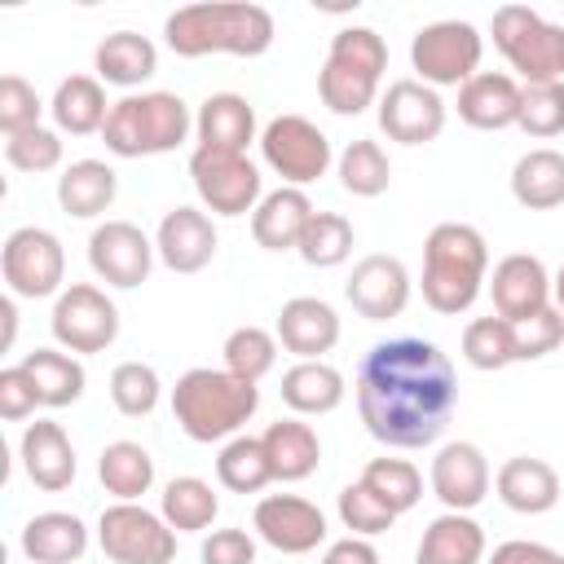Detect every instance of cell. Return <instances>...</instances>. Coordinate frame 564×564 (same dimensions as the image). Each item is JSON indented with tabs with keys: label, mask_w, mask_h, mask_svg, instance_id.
I'll list each match as a JSON object with an SVG mask.
<instances>
[{
	"label": "cell",
	"mask_w": 564,
	"mask_h": 564,
	"mask_svg": "<svg viewBox=\"0 0 564 564\" xmlns=\"http://www.w3.org/2000/svg\"><path fill=\"white\" fill-rule=\"evenodd\" d=\"M335 511H339V520H344V529H348L352 538H375V533H388V529L397 524V516H392L361 480H352V485L339 489Z\"/></svg>",
	"instance_id": "46"
},
{
	"label": "cell",
	"mask_w": 564,
	"mask_h": 564,
	"mask_svg": "<svg viewBox=\"0 0 564 564\" xmlns=\"http://www.w3.org/2000/svg\"><path fill=\"white\" fill-rule=\"evenodd\" d=\"M489 564H564V555L546 542H524V538H511L502 546H494Z\"/></svg>",
	"instance_id": "52"
},
{
	"label": "cell",
	"mask_w": 564,
	"mask_h": 564,
	"mask_svg": "<svg viewBox=\"0 0 564 564\" xmlns=\"http://www.w3.org/2000/svg\"><path fill=\"white\" fill-rule=\"evenodd\" d=\"M35 405H40V392H35V379L26 375V366H22V361H18V366H4V370H0V419L18 423V419H26Z\"/></svg>",
	"instance_id": "50"
},
{
	"label": "cell",
	"mask_w": 564,
	"mask_h": 564,
	"mask_svg": "<svg viewBox=\"0 0 564 564\" xmlns=\"http://www.w3.org/2000/svg\"><path fill=\"white\" fill-rule=\"evenodd\" d=\"M251 529L264 546L282 551V555H308L326 542V516L317 502L300 498V494H269L256 502L251 511Z\"/></svg>",
	"instance_id": "14"
},
{
	"label": "cell",
	"mask_w": 564,
	"mask_h": 564,
	"mask_svg": "<svg viewBox=\"0 0 564 564\" xmlns=\"http://www.w3.org/2000/svg\"><path fill=\"white\" fill-rule=\"evenodd\" d=\"M463 361L471 370H502L516 357V326L507 317H476L463 326Z\"/></svg>",
	"instance_id": "42"
},
{
	"label": "cell",
	"mask_w": 564,
	"mask_h": 564,
	"mask_svg": "<svg viewBox=\"0 0 564 564\" xmlns=\"http://www.w3.org/2000/svg\"><path fill=\"white\" fill-rule=\"evenodd\" d=\"M48 326L66 352H106L119 335V308L101 286L70 282L66 291H57Z\"/></svg>",
	"instance_id": "11"
},
{
	"label": "cell",
	"mask_w": 564,
	"mask_h": 564,
	"mask_svg": "<svg viewBox=\"0 0 564 564\" xmlns=\"http://www.w3.org/2000/svg\"><path fill=\"white\" fill-rule=\"evenodd\" d=\"M198 555L203 564H256V538L247 529H212Z\"/></svg>",
	"instance_id": "51"
},
{
	"label": "cell",
	"mask_w": 564,
	"mask_h": 564,
	"mask_svg": "<svg viewBox=\"0 0 564 564\" xmlns=\"http://www.w3.org/2000/svg\"><path fill=\"white\" fill-rule=\"evenodd\" d=\"M18 454H22V471H26V480H31L35 489H44V494L70 489V480H75V445H70V436L62 432V423L35 419V423L22 432Z\"/></svg>",
	"instance_id": "22"
},
{
	"label": "cell",
	"mask_w": 564,
	"mask_h": 564,
	"mask_svg": "<svg viewBox=\"0 0 564 564\" xmlns=\"http://www.w3.org/2000/svg\"><path fill=\"white\" fill-rule=\"evenodd\" d=\"M22 366H26V375L35 379L40 405L62 410V405H75V401L84 397L88 375H84V366H79L70 352H62V348H35V352L22 357Z\"/></svg>",
	"instance_id": "35"
},
{
	"label": "cell",
	"mask_w": 564,
	"mask_h": 564,
	"mask_svg": "<svg viewBox=\"0 0 564 564\" xmlns=\"http://www.w3.org/2000/svg\"><path fill=\"white\" fill-rule=\"evenodd\" d=\"M216 480L229 494H260L273 480L269 458H264V441L260 436H234V441H225L220 454H216Z\"/></svg>",
	"instance_id": "38"
},
{
	"label": "cell",
	"mask_w": 564,
	"mask_h": 564,
	"mask_svg": "<svg viewBox=\"0 0 564 564\" xmlns=\"http://www.w3.org/2000/svg\"><path fill=\"white\" fill-rule=\"evenodd\" d=\"M154 256H159L154 242L132 220H106L88 238V264H93V273L106 286H119V291L141 286L150 278V269H154Z\"/></svg>",
	"instance_id": "15"
},
{
	"label": "cell",
	"mask_w": 564,
	"mask_h": 564,
	"mask_svg": "<svg viewBox=\"0 0 564 564\" xmlns=\"http://www.w3.org/2000/svg\"><path fill=\"white\" fill-rule=\"evenodd\" d=\"M115 194H119V176L101 159H79L57 176V207L79 220L101 216L115 203Z\"/></svg>",
	"instance_id": "30"
},
{
	"label": "cell",
	"mask_w": 564,
	"mask_h": 564,
	"mask_svg": "<svg viewBox=\"0 0 564 564\" xmlns=\"http://www.w3.org/2000/svg\"><path fill=\"white\" fill-rule=\"evenodd\" d=\"M256 410H260V388L229 375L225 366L220 370L194 366L172 388V414H176L181 432L198 445L234 441Z\"/></svg>",
	"instance_id": "3"
},
{
	"label": "cell",
	"mask_w": 564,
	"mask_h": 564,
	"mask_svg": "<svg viewBox=\"0 0 564 564\" xmlns=\"http://www.w3.org/2000/svg\"><path fill=\"white\" fill-rule=\"evenodd\" d=\"M489 269V247L476 225L445 220L423 242V300L427 308L458 317L476 304Z\"/></svg>",
	"instance_id": "4"
},
{
	"label": "cell",
	"mask_w": 564,
	"mask_h": 564,
	"mask_svg": "<svg viewBox=\"0 0 564 564\" xmlns=\"http://www.w3.org/2000/svg\"><path fill=\"white\" fill-rule=\"evenodd\" d=\"M88 551V524L70 511H40L22 524V555L31 564H75Z\"/></svg>",
	"instance_id": "27"
},
{
	"label": "cell",
	"mask_w": 564,
	"mask_h": 564,
	"mask_svg": "<svg viewBox=\"0 0 564 564\" xmlns=\"http://www.w3.org/2000/svg\"><path fill=\"white\" fill-rule=\"evenodd\" d=\"M388 70V44L370 26H344L330 40V53L317 70V97L335 115H361L379 97V79Z\"/></svg>",
	"instance_id": "6"
},
{
	"label": "cell",
	"mask_w": 564,
	"mask_h": 564,
	"mask_svg": "<svg viewBox=\"0 0 564 564\" xmlns=\"http://www.w3.org/2000/svg\"><path fill=\"white\" fill-rule=\"evenodd\" d=\"M194 132H198L203 150L247 154V145L256 141V110L238 93H212V97H203V106L194 115Z\"/></svg>",
	"instance_id": "26"
},
{
	"label": "cell",
	"mask_w": 564,
	"mask_h": 564,
	"mask_svg": "<svg viewBox=\"0 0 564 564\" xmlns=\"http://www.w3.org/2000/svg\"><path fill=\"white\" fill-rule=\"evenodd\" d=\"M97 542L115 564H172L176 529L141 502H115L97 520Z\"/></svg>",
	"instance_id": "9"
},
{
	"label": "cell",
	"mask_w": 564,
	"mask_h": 564,
	"mask_svg": "<svg viewBox=\"0 0 564 564\" xmlns=\"http://www.w3.org/2000/svg\"><path fill=\"white\" fill-rule=\"evenodd\" d=\"M216 511H220V498H216V489H212L207 480H198V476H176V480L163 485V511H159V516H163L176 533H203V529H212Z\"/></svg>",
	"instance_id": "37"
},
{
	"label": "cell",
	"mask_w": 564,
	"mask_h": 564,
	"mask_svg": "<svg viewBox=\"0 0 564 564\" xmlns=\"http://www.w3.org/2000/svg\"><path fill=\"white\" fill-rule=\"evenodd\" d=\"M189 128H194L189 106L176 93L154 88V93H128V97L110 101L101 141L119 159H145V154H167V150L185 145Z\"/></svg>",
	"instance_id": "5"
},
{
	"label": "cell",
	"mask_w": 564,
	"mask_h": 564,
	"mask_svg": "<svg viewBox=\"0 0 564 564\" xmlns=\"http://www.w3.org/2000/svg\"><path fill=\"white\" fill-rule=\"evenodd\" d=\"M511 198L529 212H551L564 203V154L551 145H538L516 159L511 167Z\"/></svg>",
	"instance_id": "31"
},
{
	"label": "cell",
	"mask_w": 564,
	"mask_h": 564,
	"mask_svg": "<svg viewBox=\"0 0 564 564\" xmlns=\"http://www.w3.org/2000/svg\"><path fill=\"white\" fill-rule=\"evenodd\" d=\"M0 273H4V282H9L13 295L44 300L66 278V251H62L57 234H48L40 225H22L0 247Z\"/></svg>",
	"instance_id": "12"
},
{
	"label": "cell",
	"mask_w": 564,
	"mask_h": 564,
	"mask_svg": "<svg viewBox=\"0 0 564 564\" xmlns=\"http://www.w3.org/2000/svg\"><path fill=\"white\" fill-rule=\"evenodd\" d=\"M379 128L388 132V141L427 145L445 128V101L436 88H427L419 79H397L379 97Z\"/></svg>",
	"instance_id": "16"
},
{
	"label": "cell",
	"mask_w": 564,
	"mask_h": 564,
	"mask_svg": "<svg viewBox=\"0 0 564 564\" xmlns=\"http://www.w3.org/2000/svg\"><path fill=\"white\" fill-rule=\"evenodd\" d=\"M278 344L300 361H322L339 344V313L317 295H295L278 308Z\"/></svg>",
	"instance_id": "21"
},
{
	"label": "cell",
	"mask_w": 564,
	"mask_h": 564,
	"mask_svg": "<svg viewBox=\"0 0 564 564\" xmlns=\"http://www.w3.org/2000/svg\"><path fill=\"white\" fill-rule=\"evenodd\" d=\"M361 485L392 511V516H405L410 507H419L423 498V476L414 463L405 458H370L366 471H361Z\"/></svg>",
	"instance_id": "40"
},
{
	"label": "cell",
	"mask_w": 564,
	"mask_h": 564,
	"mask_svg": "<svg viewBox=\"0 0 564 564\" xmlns=\"http://www.w3.org/2000/svg\"><path fill=\"white\" fill-rule=\"evenodd\" d=\"M189 176L207 212L216 216H247L260 207V167L247 154H225V150H194L189 154Z\"/></svg>",
	"instance_id": "13"
},
{
	"label": "cell",
	"mask_w": 564,
	"mask_h": 564,
	"mask_svg": "<svg viewBox=\"0 0 564 564\" xmlns=\"http://www.w3.org/2000/svg\"><path fill=\"white\" fill-rule=\"evenodd\" d=\"M494 489H498L502 507H511L520 516H542V511H551L560 502V471L546 458L516 454V458H507L498 467Z\"/></svg>",
	"instance_id": "25"
},
{
	"label": "cell",
	"mask_w": 564,
	"mask_h": 564,
	"mask_svg": "<svg viewBox=\"0 0 564 564\" xmlns=\"http://www.w3.org/2000/svg\"><path fill=\"white\" fill-rule=\"evenodd\" d=\"M93 66H97V79L115 88H137L159 70V48L137 31H115L97 44Z\"/></svg>",
	"instance_id": "32"
},
{
	"label": "cell",
	"mask_w": 564,
	"mask_h": 564,
	"mask_svg": "<svg viewBox=\"0 0 564 564\" xmlns=\"http://www.w3.org/2000/svg\"><path fill=\"white\" fill-rule=\"evenodd\" d=\"M260 441H264V458H269L273 480H286V485L308 480V476L317 471V463H322V441H317V432H313L308 423H300V419H278V423H269Z\"/></svg>",
	"instance_id": "29"
},
{
	"label": "cell",
	"mask_w": 564,
	"mask_h": 564,
	"mask_svg": "<svg viewBox=\"0 0 564 564\" xmlns=\"http://www.w3.org/2000/svg\"><path fill=\"white\" fill-rule=\"evenodd\" d=\"M339 185L357 198H379L392 185V163H388L383 145L370 141V137L348 141L344 154H339Z\"/></svg>",
	"instance_id": "39"
},
{
	"label": "cell",
	"mask_w": 564,
	"mask_h": 564,
	"mask_svg": "<svg viewBox=\"0 0 564 564\" xmlns=\"http://www.w3.org/2000/svg\"><path fill=\"white\" fill-rule=\"evenodd\" d=\"M480 53H485V40L463 18L427 22L410 40V62L419 70V84L427 88H463L480 70Z\"/></svg>",
	"instance_id": "8"
},
{
	"label": "cell",
	"mask_w": 564,
	"mask_h": 564,
	"mask_svg": "<svg viewBox=\"0 0 564 564\" xmlns=\"http://www.w3.org/2000/svg\"><path fill=\"white\" fill-rule=\"evenodd\" d=\"M432 494L445 502V511H471L489 494V463L480 445L449 441L432 458Z\"/></svg>",
	"instance_id": "19"
},
{
	"label": "cell",
	"mask_w": 564,
	"mask_h": 564,
	"mask_svg": "<svg viewBox=\"0 0 564 564\" xmlns=\"http://www.w3.org/2000/svg\"><path fill=\"white\" fill-rule=\"evenodd\" d=\"M454 401V366L432 339H383L357 366L361 423L388 449H423L441 441Z\"/></svg>",
	"instance_id": "1"
},
{
	"label": "cell",
	"mask_w": 564,
	"mask_h": 564,
	"mask_svg": "<svg viewBox=\"0 0 564 564\" xmlns=\"http://www.w3.org/2000/svg\"><path fill=\"white\" fill-rule=\"evenodd\" d=\"M344 295L366 322H392L410 304V273L397 256H366L352 264Z\"/></svg>",
	"instance_id": "17"
},
{
	"label": "cell",
	"mask_w": 564,
	"mask_h": 564,
	"mask_svg": "<svg viewBox=\"0 0 564 564\" xmlns=\"http://www.w3.org/2000/svg\"><path fill=\"white\" fill-rule=\"evenodd\" d=\"M0 317H4V348H13V335H18V308H13V300H0Z\"/></svg>",
	"instance_id": "54"
},
{
	"label": "cell",
	"mask_w": 564,
	"mask_h": 564,
	"mask_svg": "<svg viewBox=\"0 0 564 564\" xmlns=\"http://www.w3.org/2000/svg\"><path fill=\"white\" fill-rule=\"evenodd\" d=\"M489 295H494V308L498 317L507 322H529L533 313L551 308V273L538 256L529 251H511L494 264V278H489Z\"/></svg>",
	"instance_id": "18"
},
{
	"label": "cell",
	"mask_w": 564,
	"mask_h": 564,
	"mask_svg": "<svg viewBox=\"0 0 564 564\" xmlns=\"http://www.w3.org/2000/svg\"><path fill=\"white\" fill-rule=\"evenodd\" d=\"M485 560V529L467 511H441L414 551V564H480Z\"/></svg>",
	"instance_id": "28"
},
{
	"label": "cell",
	"mask_w": 564,
	"mask_h": 564,
	"mask_svg": "<svg viewBox=\"0 0 564 564\" xmlns=\"http://www.w3.org/2000/svg\"><path fill=\"white\" fill-rule=\"evenodd\" d=\"M53 110V123L70 137H88V132H101L106 128V115H110V101H106V88L101 79L93 75H66L48 101Z\"/></svg>",
	"instance_id": "33"
},
{
	"label": "cell",
	"mask_w": 564,
	"mask_h": 564,
	"mask_svg": "<svg viewBox=\"0 0 564 564\" xmlns=\"http://www.w3.org/2000/svg\"><path fill=\"white\" fill-rule=\"evenodd\" d=\"M278 361V335L264 330V326H238L229 330L225 339V370L247 379V383H260Z\"/></svg>",
	"instance_id": "43"
},
{
	"label": "cell",
	"mask_w": 564,
	"mask_h": 564,
	"mask_svg": "<svg viewBox=\"0 0 564 564\" xmlns=\"http://www.w3.org/2000/svg\"><path fill=\"white\" fill-rule=\"evenodd\" d=\"M97 476H101L106 494H115L119 502H137L154 485V458L137 441H110L97 458Z\"/></svg>",
	"instance_id": "36"
},
{
	"label": "cell",
	"mask_w": 564,
	"mask_h": 564,
	"mask_svg": "<svg viewBox=\"0 0 564 564\" xmlns=\"http://www.w3.org/2000/svg\"><path fill=\"white\" fill-rule=\"evenodd\" d=\"M216 225L207 212L198 207H172L163 220H159V234H154V251L159 260L172 269V273H198L212 264L216 256Z\"/></svg>",
	"instance_id": "20"
},
{
	"label": "cell",
	"mask_w": 564,
	"mask_h": 564,
	"mask_svg": "<svg viewBox=\"0 0 564 564\" xmlns=\"http://www.w3.org/2000/svg\"><path fill=\"white\" fill-rule=\"evenodd\" d=\"M511 326H516V357L520 361H538L564 344V313L560 308H542L529 322H511Z\"/></svg>",
	"instance_id": "49"
},
{
	"label": "cell",
	"mask_w": 564,
	"mask_h": 564,
	"mask_svg": "<svg viewBox=\"0 0 564 564\" xmlns=\"http://www.w3.org/2000/svg\"><path fill=\"white\" fill-rule=\"evenodd\" d=\"M282 401L295 414H330L344 401V375L326 361H295L282 375Z\"/></svg>",
	"instance_id": "34"
},
{
	"label": "cell",
	"mask_w": 564,
	"mask_h": 564,
	"mask_svg": "<svg viewBox=\"0 0 564 564\" xmlns=\"http://www.w3.org/2000/svg\"><path fill=\"white\" fill-rule=\"evenodd\" d=\"M352 242H357V234H352V220L348 216H339V212H313V220H308V229H304V238H300L295 251L313 269H335V264H344L352 256Z\"/></svg>",
	"instance_id": "41"
},
{
	"label": "cell",
	"mask_w": 564,
	"mask_h": 564,
	"mask_svg": "<svg viewBox=\"0 0 564 564\" xmlns=\"http://www.w3.org/2000/svg\"><path fill=\"white\" fill-rule=\"evenodd\" d=\"M4 159L18 167V172H53L62 163V137L53 128H31V132H18V137H4Z\"/></svg>",
	"instance_id": "47"
},
{
	"label": "cell",
	"mask_w": 564,
	"mask_h": 564,
	"mask_svg": "<svg viewBox=\"0 0 564 564\" xmlns=\"http://www.w3.org/2000/svg\"><path fill=\"white\" fill-rule=\"evenodd\" d=\"M494 44L524 84L564 79V26H551L529 4H502L494 13Z\"/></svg>",
	"instance_id": "7"
},
{
	"label": "cell",
	"mask_w": 564,
	"mask_h": 564,
	"mask_svg": "<svg viewBox=\"0 0 564 564\" xmlns=\"http://www.w3.org/2000/svg\"><path fill=\"white\" fill-rule=\"evenodd\" d=\"M159 388L163 383H159L154 366H145V361H119L110 370V401L128 419H145L159 405Z\"/></svg>",
	"instance_id": "44"
},
{
	"label": "cell",
	"mask_w": 564,
	"mask_h": 564,
	"mask_svg": "<svg viewBox=\"0 0 564 564\" xmlns=\"http://www.w3.org/2000/svg\"><path fill=\"white\" fill-rule=\"evenodd\" d=\"M167 48L176 57H260L273 44V13L247 0H216V4H185L163 22Z\"/></svg>",
	"instance_id": "2"
},
{
	"label": "cell",
	"mask_w": 564,
	"mask_h": 564,
	"mask_svg": "<svg viewBox=\"0 0 564 564\" xmlns=\"http://www.w3.org/2000/svg\"><path fill=\"white\" fill-rule=\"evenodd\" d=\"M308 220H313L308 194L295 189V185H278L251 212V238L264 251H295L300 238H304V229H308Z\"/></svg>",
	"instance_id": "24"
},
{
	"label": "cell",
	"mask_w": 564,
	"mask_h": 564,
	"mask_svg": "<svg viewBox=\"0 0 564 564\" xmlns=\"http://www.w3.org/2000/svg\"><path fill=\"white\" fill-rule=\"evenodd\" d=\"M40 110H44V101L22 75H4L0 79V128H4V137L40 128Z\"/></svg>",
	"instance_id": "48"
},
{
	"label": "cell",
	"mask_w": 564,
	"mask_h": 564,
	"mask_svg": "<svg viewBox=\"0 0 564 564\" xmlns=\"http://www.w3.org/2000/svg\"><path fill=\"white\" fill-rule=\"evenodd\" d=\"M322 564H379V551L370 546V538H339V542H330L326 546V555H322Z\"/></svg>",
	"instance_id": "53"
},
{
	"label": "cell",
	"mask_w": 564,
	"mask_h": 564,
	"mask_svg": "<svg viewBox=\"0 0 564 564\" xmlns=\"http://www.w3.org/2000/svg\"><path fill=\"white\" fill-rule=\"evenodd\" d=\"M520 88L524 84H516L502 70H476L458 88V119L467 128H480V132L516 128V119H520Z\"/></svg>",
	"instance_id": "23"
},
{
	"label": "cell",
	"mask_w": 564,
	"mask_h": 564,
	"mask_svg": "<svg viewBox=\"0 0 564 564\" xmlns=\"http://www.w3.org/2000/svg\"><path fill=\"white\" fill-rule=\"evenodd\" d=\"M551 295H555V308L564 313V264H560V273L551 278Z\"/></svg>",
	"instance_id": "55"
},
{
	"label": "cell",
	"mask_w": 564,
	"mask_h": 564,
	"mask_svg": "<svg viewBox=\"0 0 564 564\" xmlns=\"http://www.w3.org/2000/svg\"><path fill=\"white\" fill-rule=\"evenodd\" d=\"M520 132L529 137H560L564 132V79L551 84H524L520 88Z\"/></svg>",
	"instance_id": "45"
},
{
	"label": "cell",
	"mask_w": 564,
	"mask_h": 564,
	"mask_svg": "<svg viewBox=\"0 0 564 564\" xmlns=\"http://www.w3.org/2000/svg\"><path fill=\"white\" fill-rule=\"evenodd\" d=\"M260 154L282 176V185H295V189L313 185L330 167V141L304 115H278V119H269L264 132H260Z\"/></svg>",
	"instance_id": "10"
}]
</instances>
